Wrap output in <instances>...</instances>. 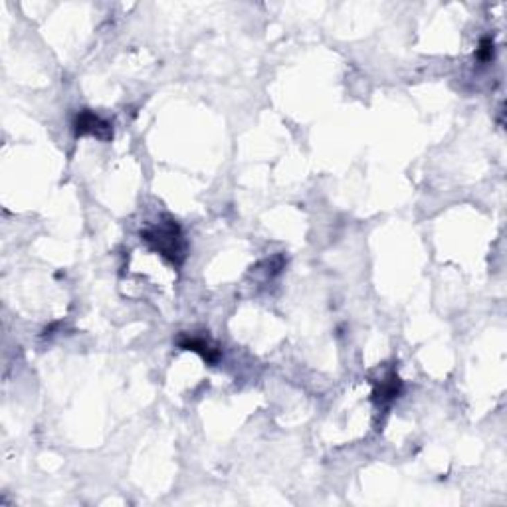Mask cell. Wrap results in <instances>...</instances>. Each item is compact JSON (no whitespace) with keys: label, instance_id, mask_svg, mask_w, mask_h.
<instances>
[{"label":"cell","instance_id":"cell-1","mask_svg":"<svg viewBox=\"0 0 507 507\" xmlns=\"http://www.w3.org/2000/svg\"><path fill=\"white\" fill-rule=\"evenodd\" d=\"M141 236H143V240L147 244H151L159 254H163L173 264H180L182 258H184L180 228H178L173 220L161 224V226H153L149 230H145Z\"/></svg>","mask_w":507,"mask_h":507},{"label":"cell","instance_id":"cell-2","mask_svg":"<svg viewBox=\"0 0 507 507\" xmlns=\"http://www.w3.org/2000/svg\"><path fill=\"white\" fill-rule=\"evenodd\" d=\"M76 133L78 135H87V133H92V135H96L99 139H110L113 135V129H111V125L105 121V119H101V117H97L96 113H92V111H82L78 117H76Z\"/></svg>","mask_w":507,"mask_h":507},{"label":"cell","instance_id":"cell-3","mask_svg":"<svg viewBox=\"0 0 507 507\" xmlns=\"http://www.w3.org/2000/svg\"><path fill=\"white\" fill-rule=\"evenodd\" d=\"M400 388H402V384H400L397 372H388V377H384L383 381L377 384L375 400L381 402V404H388L390 400H395L400 395Z\"/></svg>","mask_w":507,"mask_h":507},{"label":"cell","instance_id":"cell-4","mask_svg":"<svg viewBox=\"0 0 507 507\" xmlns=\"http://www.w3.org/2000/svg\"><path fill=\"white\" fill-rule=\"evenodd\" d=\"M180 347L182 349H187V351H196V353H200V356L208 361V363H216L218 361V349H214L210 343L206 341V339H200V337H187V339H182L180 341Z\"/></svg>","mask_w":507,"mask_h":507},{"label":"cell","instance_id":"cell-5","mask_svg":"<svg viewBox=\"0 0 507 507\" xmlns=\"http://www.w3.org/2000/svg\"><path fill=\"white\" fill-rule=\"evenodd\" d=\"M478 55H480V60H485V62H488V60L494 55V44H492L490 38H485V40L481 42L480 50H478Z\"/></svg>","mask_w":507,"mask_h":507}]
</instances>
